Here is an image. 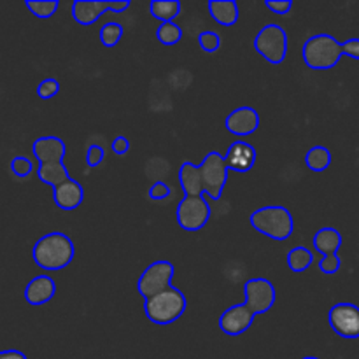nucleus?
Masks as SVG:
<instances>
[{
	"instance_id": "nucleus-1",
	"label": "nucleus",
	"mask_w": 359,
	"mask_h": 359,
	"mask_svg": "<svg viewBox=\"0 0 359 359\" xmlns=\"http://www.w3.org/2000/svg\"><path fill=\"white\" fill-rule=\"evenodd\" d=\"M32 256H34L37 266L48 270V272H56L72 263L76 249H74L72 241L65 233L53 231L35 242Z\"/></svg>"
},
{
	"instance_id": "nucleus-2",
	"label": "nucleus",
	"mask_w": 359,
	"mask_h": 359,
	"mask_svg": "<svg viewBox=\"0 0 359 359\" xmlns=\"http://www.w3.org/2000/svg\"><path fill=\"white\" fill-rule=\"evenodd\" d=\"M342 44L330 34H318L307 39L302 48V58L314 70L333 69L342 60Z\"/></svg>"
},
{
	"instance_id": "nucleus-3",
	"label": "nucleus",
	"mask_w": 359,
	"mask_h": 359,
	"mask_svg": "<svg viewBox=\"0 0 359 359\" xmlns=\"http://www.w3.org/2000/svg\"><path fill=\"white\" fill-rule=\"evenodd\" d=\"M255 230L273 241H287L294 230V221L290 210L283 205H266L251 214Z\"/></svg>"
},
{
	"instance_id": "nucleus-4",
	"label": "nucleus",
	"mask_w": 359,
	"mask_h": 359,
	"mask_svg": "<svg viewBox=\"0 0 359 359\" xmlns=\"http://www.w3.org/2000/svg\"><path fill=\"white\" fill-rule=\"evenodd\" d=\"M186 307L188 304H186V297L182 294V291H179L177 287H168L146 300L144 312L151 323L167 326L177 321L186 312Z\"/></svg>"
},
{
	"instance_id": "nucleus-5",
	"label": "nucleus",
	"mask_w": 359,
	"mask_h": 359,
	"mask_svg": "<svg viewBox=\"0 0 359 359\" xmlns=\"http://www.w3.org/2000/svg\"><path fill=\"white\" fill-rule=\"evenodd\" d=\"M255 49L266 62L279 65L287 55V34L277 23H269L256 34Z\"/></svg>"
},
{
	"instance_id": "nucleus-6",
	"label": "nucleus",
	"mask_w": 359,
	"mask_h": 359,
	"mask_svg": "<svg viewBox=\"0 0 359 359\" xmlns=\"http://www.w3.org/2000/svg\"><path fill=\"white\" fill-rule=\"evenodd\" d=\"M200 175H202L203 191L212 200H219L224 186L228 181V167L224 156L217 151H210L202 163L198 165Z\"/></svg>"
},
{
	"instance_id": "nucleus-7",
	"label": "nucleus",
	"mask_w": 359,
	"mask_h": 359,
	"mask_svg": "<svg viewBox=\"0 0 359 359\" xmlns=\"http://www.w3.org/2000/svg\"><path fill=\"white\" fill-rule=\"evenodd\" d=\"M172 277H174V265L167 259H160L147 266L139 277L137 290L142 294L144 300H149L154 294L172 287Z\"/></svg>"
},
{
	"instance_id": "nucleus-8",
	"label": "nucleus",
	"mask_w": 359,
	"mask_h": 359,
	"mask_svg": "<svg viewBox=\"0 0 359 359\" xmlns=\"http://www.w3.org/2000/svg\"><path fill=\"white\" fill-rule=\"evenodd\" d=\"M210 210L212 209L203 196H184L179 202L175 217L182 230L198 231L209 223Z\"/></svg>"
},
{
	"instance_id": "nucleus-9",
	"label": "nucleus",
	"mask_w": 359,
	"mask_h": 359,
	"mask_svg": "<svg viewBox=\"0 0 359 359\" xmlns=\"http://www.w3.org/2000/svg\"><path fill=\"white\" fill-rule=\"evenodd\" d=\"M132 6L130 0H119V2H102V0H76L72 4V16L83 27L93 25L100 20L105 11H114V13H125Z\"/></svg>"
},
{
	"instance_id": "nucleus-10",
	"label": "nucleus",
	"mask_w": 359,
	"mask_h": 359,
	"mask_svg": "<svg viewBox=\"0 0 359 359\" xmlns=\"http://www.w3.org/2000/svg\"><path fill=\"white\" fill-rule=\"evenodd\" d=\"M330 326L342 339H359V307L354 304H337L330 309Z\"/></svg>"
},
{
	"instance_id": "nucleus-11",
	"label": "nucleus",
	"mask_w": 359,
	"mask_h": 359,
	"mask_svg": "<svg viewBox=\"0 0 359 359\" xmlns=\"http://www.w3.org/2000/svg\"><path fill=\"white\" fill-rule=\"evenodd\" d=\"M245 305L252 314H266L276 304V287L266 279H251L244 286Z\"/></svg>"
},
{
	"instance_id": "nucleus-12",
	"label": "nucleus",
	"mask_w": 359,
	"mask_h": 359,
	"mask_svg": "<svg viewBox=\"0 0 359 359\" xmlns=\"http://www.w3.org/2000/svg\"><path fill=\"white\" fill-rule=\"evenodd\" d=\"M252 321H255V314H252L248 305H233L228 311H224L223 316L219 318V328L226 335L237 337L248 332L251 328Z\"/></svg>"
},
{
	"instance_id": "nucleus-13",
	"label": "nucleus",
	"mask_w": 359,
	"mask_h": 359,
	"mask_svg": "<svg viewBox=\"0 0 359 359\" xmlns=\"http://www.w3.org/2000/svg\"><path fill=\"white\" fill-rule=\"evenodd\" d=\"M32 153L37 158L39 165L42 163H63L67 146L60 137L46 135L39 137L32 146Z\"/></svg>"
},
{
	"instance_id": "nucleus-14",
	"label": "nucleus",
	"mask_w": 359,
	"mask_h": 359,
	"mask_svg": "<svg viewBox=\"0 0 359 359\" xmlns=\"http://www.w3.org/2000/svg\"><path fill=\"white\" fill-rule=\"evenodd\" d=\"M256 156L258 154H256V149L251 144L237 140V142H233L228 147L226 154H224V161H226L228 170L245 174V172H249L255 167Z\"/></svg>"
},
{
	"instance_id": "nucleus-15",
	"label": "nucleus",
	"mask_w": 359,
	"mask_h": 359,
	"mask_svg": "<svg viewBox=\"0 0 359 359\" xmlns=\"http://www.w3.org/2000/svg\"><path fill=\"white\" fill-rule=\"evenodd\" d=\"M224 126L233 135H251L259 128V114L252 107H238L228 114Z\"/></svg>"
},
{
	"instance_id": "nucleus-16",
	"label": "nucleus",
	"mask_w": 359,
	"mask_h": 359,
	"mask_svg": "<svg viewBox=\"0 0 359 359\" xmlns=\"http://www.w3.org/2000/svg\"><path fill=\"white\" fill-rule=\"evenodd\" d=\"M53 200H55V203L60 209L74 210L83 203L84 189L79 182L70 177L53 189Z\"/></svg>"
},
{
	"instance_id": "nucleus-17",
	"label": "nucleus",
	"mask_w": 359,
	"mask_h": 359,
	"mask_svg": "<svg viewBox=\"0 0 359 359\" xmlns=\"http://www.w3.org/2000/svg\"><path fill=\"white\" fill-rule=\"evenodd\" d=\"M56 284L49 276H37L25 287V300L34 307L44 305L55 297Z\"/></svg>"
},
{
	"instance_id": "nucleus-18",
	"label": "nucleus",
	"mask_w": 359,
	"mask_h": 359,
	"mask_svg": "<svg viewBox=\"0 0 359 359\" xmlns=\"http://www.w3.org/2000/svg\"><path fill=\"white\" fill-rule=\"evenodd\" d=\"M179 181H181L182 191L186 196H202L203 193V182L202 175H200L198 165L191 163V161H184L179 168Z\"/></svg>"
},
{
	"instance_id": "nucleus-19",
	"label": "nucleus",
	"mask_w": 359,
	"mask_h": 359,
	"mask_svg": "<svg viewBox=\"0 0 359 359\" xmlns=\"http://www.w3.org/2000/svg\"><path fill=\"white\" fill-rule=\"evenodd\" d=\"M312 244L318 252H321L323 256H332L339 252V249L342 248V235L335 228H321L319 231H316L314 238H312Z\"/></svg>"
},
{
	"instance_id": "nucleus-20",
	"label": "nucleus",
	"mask_w": 359,
	"mask_h": 359,
	"mask_svg": "<svg viewBox=\"0 0 359 359\" xmlns=\"http://www.w3.org/2000/svg\"><path fill=\"white\" fill-rule=\"evenodd\" d=\"M210 16L223 27H233L238 21V6L233 0H212L209 2Z\"/></svg>"
},
{
	"instance_id": "nucleus-21",
	"label": "nucleus",
	"mask_w": 359,
	"mask_h": 359,
	"mask_svg": "<svg viewBox=\"0 0 359 359\" xmlns=\"http://www.w3.org/2000/svg\"><path fill=\"white\" fill-rule=\"evenodd\" d=\"M37 177L41 179L44 184L53 186V189L56 186H60L62 182H65L69 177V172L63 163H42L37 168Z\"/></svg>"
},
{
	"instance_id": "nucleus-22",
	"label": "nucleus",
	"mask_w": 359,
	"mask_h": 359,
	"mask_svg": "<svg viewBox=\"0 0 359 359\" xmlns=\"http://www.w3.org/2000/svg\"><path fill=\"white\" fill-rule=\"evenodd\" d=\"M149 11L153 18L160 20L161 23H170L181 14V2H177V0H153L149 4Z\"/></svg>"
},
{
	"instance_id": "nucleus-23",
	"label": "nucleus",
	"mask_w": 359,
	"mask_h": 359,
	"mask_svg": "<svg viewBox=\"0 0 359 359\" xmlns=\"http://www.w3.org/2000/svg\"><path fill=\"white\" fill-rule=\"evenodd\" d=\"M314 263V252L305 245H297L287 252V269L291 272H305Z\"/></svg>"
},
{
	"instance_id": "nucleus-24",
	"label": "nucleus",
	"mask_w": 359,
	"mask_h": 359,
	"mask_svg": "<svg viewBox=\"0 0 359 359\" xmlns=\"http://www.w3.org/2000/svg\"><path fill=\"white\" fill-rule=\"evenodd\" d=\"M305 163L312 172H325L332 165V153L325 146H314L305 154Z\"/></svg>"
},
{
	"instance_id": "nucleus-25",
	"label": "nucleus",
	"mask_w": 359,
	"mask_h": 359,
	"mask_svg": "<svg viewBox=\"0 0 359 359\" xmlns=\"http://www.w3.org/2000/svg\"><path fill=\"white\" fill-rule=\"evenodd\" d=\"M25 6L35 18L48 20V18H51L58 11L60 2L58 0H27Z\"/></svg>"
},
{
	"instance_id": "nucleus-26",
	"label": "nucleus",
	"mask_w": 359,
	"mask_h": 359,
	"mask_svg": "<svg viewBox=\"0 0 359 359\" xmlns=\"http://www.w3.org/2000/svg\"><path fill=\"white\" fill-rule=\"evenodd\" d=\"M123 32H125V28H123L121 23H118V21H107V23L100 28L102 44H104L105 48H114V46H118L119 41H121Z\"/></svg>"
},
{
	"instance_id": "nucleus-27",
	"label": "nucleus",
	"mask_w": 359,
	"mask_h": 359,
	"mask_svg": "<svg viewBox=\"0 0 359 359\" xmlns=\"http://www.w3.org/2000/svg\"><path fill=\"white\" fill-rule=\"evenodd\" d=\"M156 39L163 46H175L182 39L181 27L175 25L174 21H170V23H161L156 30Z\"/></svg>"
},
{
	"instance_id": "nucleus-28",
	"label": "nucleus",
	"mask_w": 359,
	"mask_h": 359,
	"mask_svg": "<svg viewBox=\"0 0 359 359\" xmlns=\"http://www.w3.org/2000/svg\"><path fill=\"white\" fill-rule=\"evenodd\" d=\"M198 44L205 53H216L217 49L221 48L219 34H216V32H210V30L202 32V34L198 35Z\"/></svg>"
},
{
	"instance_id": "nucleus-29",
	"label": "nucleus",
	"mask_w": 359,
	"mask_h": 359,
	"mask_svg": "<svg viewBox=\"0 0 359 359\" xmlns=\"http://www.w3.org/2000/svg\"><path fill=\"white\" fill-rule=\"evenodd\" d=\"M9 167H11V172H13V174L20 179L28 177V175L32 174V170H34V165H32V161L25 156L13 158V161H11Z\"/></svg>"
},
{
	"instance_id": "nucleus-30",
	"label": "nucleus",
	"mask_w": 359,
	"mask_h": 359,
	"mask_svg": "<svg viewBox=\"0 0 359 359\" xmlns=\"http://www.w3.org/2000/svg\"><path fill=\"white\" fill-rule=\"evenodd\" d=\"M60 91V83L55 77H48V79L41 81V84L37 86V95L42 98V100H49L55 95H58Z\"/></svg>"
},
{
	"instance_id": "nucleus-31",
	"label": "nucleus",
	"mask_w": 359,
	"mask_h": 359,
	"mask_svg": "<svg viewBox=\"0 0 359 359\" xmlns=\"http://www.w3.org/2000/svg\"><path fill=\"white\" fill-rule=\"evenodd\" d=\"M340 266H342V262H340L339 255L323 256V258L319 259V270H321L323 273H326V276L337 273L340 270Z\"/></svg>"
},
{
	"instance_id": "nucleus-32",
	"label": "nucleus",
	"mask_w": 359,
	"mask_h": 359,
	"mask_svg": "<svg viewBox=\"0 0 359 359\" xmlns=\"http://www.w3.org/2000/svg\"><path fill=\"white\" fill-rule=\"evenodd\" d=\"M104 158H105V151L100 144H91V146L88 147L86 163L90 165V167H93V168L98 167V165L104 161Z\"/></svg>"
},
{
	"instance_id": "nucleus-33",
	"label": "nucleus",
	"mask_w": 359,
	"mask_h": 359,
	"mask_svg": "<svg viewBox=\"0 0 359 359\" xmlns=\"http://www.w3.org/2000/svg\"><path fill=\"white\" fill-rule=\"evenodd\" d=\"M170 193H172L170 186L165 184V182H161V181H158L151 186L149 191H147V196H149L151 200H154V202H160V200L168 198V196H170Z\"/></svg>"
},
{
	"instance_id": "nucleus-34",
	"label": "nucleus",
	"mask_w": 359,
	"mask_h": 359,
	"mask_svg": "<svg viewBox=\"0 0 359 359\" xmlns=\"http://www.w3.org/2000/svg\"><path fill=\"white\" fill-rule=\"evenodd\" d=\"M265 6L276 14H287L291 7H293V4L290 0H269V2H265Z\"/></svg>"
},
{
	"instance_id": "nucleus-35",
	"label": "nucleus",
	"mask_w": 359,
	"mask_h": 359,
	"mask_svg": "<svg viewBox=\"0 0 359 359\" xmlns=\"http://www.w3.org/2000/svg\"><path fill=\"white\" fill-rule=\"evenodd\" d=\"M342 49H344V55L351 56V58L358 60L359 62V37L347 39V41L342 44Z\"/></svg>"
},
{
	"instance_id": "nucleus-36",
	"label": "nucleus",
	"mask_w": 359,
	"mask_h": 359,
	"mask_svg": "<svg viewBox=\"0 0 359 359\" xmlns=\"http://www.w3.org/2000/svg\"><path fill=\"white\" fill-rule=\"evenodd\" d=\"M112 151L119 156H125L130 151V140L126 139L125 135H118L114 140H112Z\"/></svg>"
},
{
	"instance_id": "nucleus-37",
	"label": "nucleus",
	"mask_w": 359,
	"mask_h": 359,
	"mask_svg": "<svg viewBox=\"0 0 359 359\" xmlns=\"http://www.w3.org/2000/svg\"><path fill=\"white\" fill-rule=\"evenodd\" d=\"M0 359H27V356H25L21 351L11 349V351H2V353H0Z\"/></svg>"
},
{
	"instance_id": "nucleus-38",
	"label": "nucleus",
	"mask_w": 359,
	"mask_h": 359,
	"mask_svg": "<svg viewBox=\"0 0 359 359\" xmlns=\"http://www.w3.org/2000/svg\"><path fill=\"white\" fill-rule=\"evenodd\" d=\"M302 359H319V358H314V356H307V358H302Z\"/></svg>"
}]
</instances>
